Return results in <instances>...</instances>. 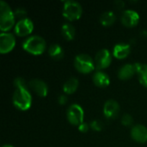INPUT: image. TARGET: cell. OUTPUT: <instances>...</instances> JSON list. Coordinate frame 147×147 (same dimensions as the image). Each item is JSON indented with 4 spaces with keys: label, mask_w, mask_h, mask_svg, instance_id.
I'll return each mask as SVG.
<instances>
[{
    "label": "cell",
    "mask_w": 147,
    "mask_h": 147,
    "mask_svg": "<svg viewBox=\"0 0 147 147\" xmlns=\"http://www.w3.org/2000/svg\"><path fill=\"white\" fill-rule=\"evenodd\" d=\"M13 105L19 110L26 111L29 109L32 104V96L27 88V85L16 87L12 96Z\"/></svg>",
    "instance_id": "obj_1"
},
{
    "label": "cell",
    "mask_w": 147,
    "mask_h": 147,
    "mask_svg": "<svg viewBox=\"0 0 147 147\" xmlns=\"http://www.w3.org/2000/svg\"><path fill=\"white\" fill-rule=\"evenodd\" d=\"M47 47L46 40L39 35H32L28 37L22 43V48L30 54L40 55Z\"/></svg>",
    "instance_id": "obj_2"
},
{
    "label": "cell",
    "mask_w": 147,
    "mask_h": 147,
    "mask_svg": "<svg viewBox=\"0 0 147 147\" xmlns=\"http://www.w3.org/2000/svg\"><path fill=\"white\" fill-rule=\"evenodd\" d=\"M15 14L9 5L0 1V29L3 33H6L15 25Z\"/></svg>",
    "instance_id": "obj_3"
},
{
    "label": "cell",
    "mask_w": 147,
    "mask_h": 147,
    "mask_svg": "<svg viewBox=\"0 0 147 147\" xmlns=\"http://www.w3.org/2000/svg\"><path fill=\"white\" fill-rule=\"evenodd\" d=\"M74 66L78 71L84 74L90 73L96 68L94 59L86 53H81L75 57Z\"/></svg>",
    "instance_id": "obj_4"
},
{
    "label": "cell",
    "mask_w": 147,
    "mask_h": 147,
    "mask_svg": "<svg viewBox=\"0 0 147 147\" xmlns=\"http://www.w3.org/2000/svg\"><path fill=\"white\" fill-rule=\"evenodd\" d=\"M83 13L82 6L79 3L72 0H67L64 3L63 16L69 21L78 20L81 17Z\"/></svg>",
    "instance_id": "obj_5"
},
{
    "label": "cell",
    "mask_w": 147,
    "mask_h": 147,
    "mask_svg": "<svg viewBox=\"0 0 147 147\" xmlns=\"http://www.w3.org/2000/svg\"><path fill=\"white\" fill-rule=\"evenodd\" d=\"M66 117L68 121L73 126H79L84 122V112L83 108L77 104L73 103L69 106L66 111Z\"/></svg>",
    "instance_id": "obj_6"
},
{
    "label": "cell",
    "mask_w": 147,
    "mask_h": 147,
    "mask_svg": "<svg viewBox=\"0 0 147 147\" xmlns=\"http://www.w3.org/2000/svg\"><path fill=\"white\" fill-rule=\"evenodd\" d=\"M95 65L97 70H102L109 67L112 61V56L108 49H101L95 56Z\"/></svg>",
    "instance_id": "obj_7"
},
{
    "label": "cell",
    "mask_w": 147,
    "mask_h": 147,
    "mask_svg": "<svg viewBox=\"0 0 147 147\" xmlns=\"http://www.w3.org/2000/svg\"><path fill=\"white\" fill-rule=\"evenodd\" d=\"M34 30V23L29 18H24L22 20H19L14 28L15 34L17 36H27L30 34Z\"/></svg>",
    "instance_id": "obj_8"
},
{
    "label": "cell",
    "mask_w": 147,
    "mask_h": 147,
    "mask_svg": "<svg viewBox=\"0 0 147 147\" xmlns=\"http://www.w3.org/2000/svg\"><path fill=\"white\" fill-rule=\"evenodd\" d=\"M16 46V38L10 33H1L0 34V53H9Z\"/></svg>",
    "instance_id": "obj_9"
},
{
    "label": "cell",
    "mask_w": 147,
    "mask_h": 147,
    "mask_svg": "<svg viewBox=\"0 0 147 147\" xmlns=\"http://www.w3.org/2000/svg\"><path fill=\"white\" fill-rule=\"evenodd\" d=\"M121 21L124 26L127 28H133L139 23L140 15L134 9H126L122 12Z\"/></svg>",
    "instance_id": "obj_10"
},
{
    "label": "cell",
    "mask_w": 147,
    "mask_h": 147,
    "mask_svg": "<svg viewBox=\"0 0 147 147\" xmlns=\"http://www.w3.org/2000/svg\"><path fill=\"white\" fill-rule=\"evenodd\" d=\"M120 112V105L115 100H108L103 106V114L108 119H115Z\"/></svg>",
    "instance_id": "obj_11"
},
{
    "label": "cell",
    "mask_w": 147,
    "mask_h": 147,
    "mask_svg": "<svg viewBox=\"0 0 147 147\" xmlns=\"http://www.w3.org/2000/svg\"><path fill=\"white\" fill-rule=\"evenodd\" d=\"M29 88L34 91L39 96L45 97L48 93L47 84L41 79H33L29 82Z\"/></svg>",
    "instance_id": "obj_12"
},
{
    "label": "cell",
    "mask_w": 147,
    "mask_h": 147,
    "mask_svg": "<svg viewBox=\"0 0 147 147\" xmlns=\"http://www.w3.org/2000/svg\"><path fill=\"white\" fill-rule=\"evenodd\" d=\"M131 136L138 143L147 142V127L143 125H135L131 130Z\"/></svg>",
    "instance_id": "obj_13"
},
{
    "label": "cell",
    "mask_w": 147,
    "mask_h": 147,
    "mask_svg": "<svg viewBox=\"0 0 147 147\" xmlns=\"http://www.w3.org/2000/svg\"><path fill=\"white\" fill-rule=\"evenodd\" d=\"M137 73L135 64H126L121 66L118 71V77L121 80H127Z\"/></svg>",
    "instance_id": "obj_14"
},
{
    "label": "cell",
    "mask_w": 147,
    "mask_h": 147,
    "mask_svg": "<svg viewBox=\"0 0 147 147\" xmlns=\"http://www.w3.org/2000/svg\"><path fill=\"white\" fill-rule=\"evenodd\" d=\"M131 52V47L129 44L118 43L113 48V55L118 59H123L127 58Z\"/></svg>",
    "instance_id": "obj_15"
},
{
    "label": "cell",
    "mask_w": 147,
    "mask_h": 147,
    "mask_svg": "<svg viewBox=\"0 0 147 147\" xmlns=\"http://www.w3.org/2000/svg\"><path fill=\"white\" fill-rule=\"evenodd\" d=\"M92 79H93V83L95 84V85H96L97 87H100V88H106L110 84L109 77L108 76L107 73H105L102 71H96L93 75Z\"/></svg>",
    "instance_id": "obj_16"
},
{
    "label": "cell",
    "mask_w": 147,
    "mask_h": 147,
    "mask_svg": "<svg viewBox=\"0 0 147 147\" xmlns=\"http://www.w3.org/2000/svg\"><path fill=\"white\" fill-rule=\"evenodd\" d=\"M78 87V79L76 78H70L65 81V83L63 85V91L66 95L73 94Z\"/></svg>",
    "instance_id": "obj_17"
},
{
    "label": "cell",
    "mask_w": 147,
    "mask_h": 147,
    "mask_svg": "<svg viewBox=\"0 0 147 147\" xmlns=\"http://www.w3.org/2000/svg\"><path fill=\"white\" fill-rule=\"evenodd\" d=\"M61 33L63 37L67 40H72L75 38L76 29L74 26L69 22H65L61 27Z\"/></svg>",
    "instance_id": "obj_18"
},
{
    "label": "cell",
    "mask_w": 147,
    "mask_h": 147,
    "mask_svg": "<svg viewBox=\"0 0 147 147\" xmlns=\"http://www.w3.org/2000/svg\"><path fill=\"white\" fill-rule=\"evenodd\" d=\"M135 65L140 84L147 88V65L141 63H135Z\"/></svg>",
    "instance_id": "obj_19"
},
{
    "label": "cell",
    "mask_w": 147,
    "mask_h": 147,
    "mask_svg": "<svg viewBox=\"0 0 147 147\" xmlns=\"http://www.w3.org/2000/svg\"><path fill=\"white\" fill-rule=\"evenodd\" d=\"M48 53H49L51 58H53V59L59 60V59L63 58V56H64V50H63V47L60 45H59V44H53V45H51L49 47Z\"/></svg>",
    "instance_id": "obj_20"
},
{
    "label": "cell",
    "mask_w": 147,
    "mask_h": 147,
    "mask_svg": "<svg viewBox=\"0 0 147 147\" xmlns=\"http://www.w3.org/2000/svg\"><path fill=\"white\" fill-rule=\"evenodd\" d=\"M116 16L115 15V13L113 11H105L104 13H102L100 16V22L102 25L108 27L112 25L115 22Z\"/></svg>",
    "instance_id": "obj_21"
},
{
    "label": "cell",
    "mask_w": 147,
    "mask_h": 147,
    "mask_svg": "<svg viewBox=\"0 0 147 147\" xmlns=\"http://www.w3.org/2000/svg\"><path fill=\"white\" fill-rule=\"evenodd\" d=\"M90 127L92 130L96 131V132H100L102 128H103V125L102 123V121H100L99 120H94L90 123Z\"/></svg>",
    "instance_id": "obj_22"
},
{
    "label": "cell",
    "mask_w": 147,
    "mask_h": 147,
    "mask_svg": "<svg viewBox=\"0 0 147 147\" xmlns=\"http://www.w3.org/2000/svg\"><path fill=\"white\" fill-rule=\"evenodd\" d=\"M134 122V119L133 117L128 115V114H125L122 117H121V123L122 125L126 126V127H129L133 124Z\"/></svg>",
    "instance_id": "obj_23"
},
{
    "label": "cell",
    "mask_w": 147,
    "mask_h": 147,
    "mask_svg": "<svg viewBox=\"0 0 147 147\" xmlns=\"http://www.w3.org/2000/svg\"><path fill=\"white\" fill-rule=\"evenodd\" d=\"M14 14H15V17H17V18H19L20 20L24 19V18H27V17H26L27 12H26L25 9H23V8H22V7L17 8V9L14 11Z\"/></svg>",
    "instance_id": "obj_24"
},
{
    "label": "cell",
    "mask_w": 147,
    "mask_h": 147,
    "mask_svg": "<svg viewBox=\"0 0 147 147\" xmlns=\"http://www.w3.org/2000/svg\"><path fill=\"white\" fill-rule=\"evenodd\" d=\"M89 128H90V125H89L88 123L84 122V121L82 124H80V125L78 126V130H79L81 133H87L88 130H89Z\"/></svg>",
    "instance_id": "obj_25"
},
{
    "label": "cell",
    "mask_w": 147,
    "mask_h": 147,
    "mask_svg": "<svg viewBox=\"0 0 147 147\" xmlns=\"http://www.w3.org/2000/svg\"><path fill=\"white\" fill-rule=\"evenodd\" d=\"M14 85L15 87L20 86V85H26V82L22 78H16L14 80Z\"/></svg>",
    "instance_id": "obj_26"
},
{
    "label": "cell",
    "mask_w": 147,
    "mask_h": 147,
    "mask_svg": "<svg viewBox=\"0 0 147 147\" xmlns=\"http://www.w3.org/2000/svg\"><path fill=\"white\" fill-rule=\"evenodd\" d=\"M68 101V98L65 95H60L58 98V102L60 105H65Z\"/></svg>",
    "instance_id": "obj_27"
},
{
    "label": "cell",
    "mask_w": 147,
    "mask_h": 147,
    "mask_svg": "<svg viewBox=\"0 0 147 147\" xmlns=\"http://www.w3.org/2000/svg\"><path fill=\"white\" fill-rule=\"evenodd\" d=\"M115 4L117 6L118 9H121L125 6V3L123 1H121V0H118V1H115Z\"/></svg>",
    "instance_id": "obj_28"
},
{
    "label": "cell",
    "mask_w": 147,
    "mask_h": 147,
    "mask_svg": "<svg viewBox=\"0 0 147 147\" xmlns=\"http://www.w3.org/2000/svg\"><path fill=\"white\" fill-rule=\"evenodd\" d=\"M2 147H14L13 146H11V145H3Z\"/></svg>",
    "instance_id": "obj_29"
}]
</instances>
